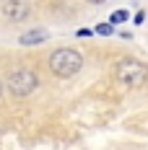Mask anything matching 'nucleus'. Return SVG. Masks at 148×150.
I'll list each match as a JSON object with an SVG mask.
<instances>
[{"label":"nucleus","instance_id":"nucleus-1","mask_svg":"<svg viewBox=\"0 0 148 150\" xmlns=\"http://www.w3.org/2000/svg\"><path fill=\"white\" fill-rule=\"evenodd\" d=\"M81 67H83V57L75 49H55L49 54V70L57 78H73L75 73H81Z\"/></svg>","mask_w":148,"mask_h":150},{"label":"nucleus","instance_id":"nucleus-2","mask_svg":"<svg viewBox=\"0 0 148 150\" xmlns=\"http://www.w3.org/2000/svg\"><path fill=\"white\" fill-rule=\"evenodd\" d=\"M117 80L127 88H140L148 80V65L135 57H125L117 62Z\"/></svg>","mask_w":148,"mask_h":150},{"label":"nucleus","instance_id":"nucleus-3","mask_svg":"<svg viewBox=\"0 0 148 150\" xmlns=\"http://www.w3.org/2000/svg\"><path fill=\"white\" fill-rule=\"evenodd\" d=\"M5 88L11 91L16 98H26V96H31L34 91L39 88V75L34 73L31 67H18V70H13L8 75Z\"/></svg>","mask_w":148,"mask_h":150},{"label":"nucleus","instance_id":"nucleus-4","mask_svg":"<svg viewBox=\"0 0 148 150\" xmlns=\"http://www.w3.org/2000/svg\"><path fill=\"white\" fill-rule=\"evenodd\" d=\"M31 13V5L26 0H8L5 5H3V16L8 18V21H26Z\"/></svg>","mask_w":148,"mask_h":150},{"label":"nucleus","instance_id":"nucleus-5","mask_svg":"<svg viewBox=\"0 0 148 150\" xmlns=\"http://www.w3.org/2000/svg\"><path fill=\"white\" fill-rule=\"evenodd\" d=\"M49 39V34L44 29H31V31H24L21 36H18V44L21 47H31V44H42Z\"/></svg>","mask_w":148,"mask_h":150},{"label":"nucleus","instance_id":"nucleus-6","mask_svg":"<svg viewBox=\"0 0 148 150\" xmlns=\"http://www.w3.org/2000/svg\"><path fill=\"white\" fill-rule=\"evenodd\" d=\"M94 34L109 36V34H114V26H112V23H96V26H94Z\"/></svg>","mask_w":148,"mask_h":150},{"label":"nucleus","instance_id":"nucleus-7","mask_svg":"<svg viewBox=\"0 0 148 150\" xmlns=\"http://www.w3.org/2000/svg\"><path fill=\"white\" fill-rule=\"evenodd\" d=\"M127 18H130V13H127V11H114V13H112V18H109V23H125Z\"/></svg>","mask_w":148,"mask_h":150},{"label":"nucleus","instance_id":"nucleus-8","mask_svg":"<svg viewBox=\"0 0 148 150\" xmlns=\"http://www.w3.org/2000/svg\"><path fill=\"white\" fill-rule=\"evenodd\" d=\"M143 21H146V11H138L133 16V23H143Z\"/></svg>","mask_w":148,"mask_h":150},{"label":"nucleus","instance_id":"nucleus-9","mask_svg":"<svg viewBox=\"0 0 148 150\" xmlns=\"http://www.w3.org/2000/svg\"><path fill=\"white\" fill-rule=\"evenodd\" d=\"M86 3H91V5H102V3H107V0H86Z\"/></svg>","mask_w":148,"mask_h":150},{"label":"nucleus","instance_id":"nucleus-10","mask_svg":"<svg viewBox=\"0 0 148 150\" xmlns=\"http://www.w3.org/2000/svg\"><path fill=\"white\" fill-rule=\"evenodd\" d=\"M0 96H3V83H0Z\"/></svg>","mask_w":148,"mask_h":150}]
</instances>
